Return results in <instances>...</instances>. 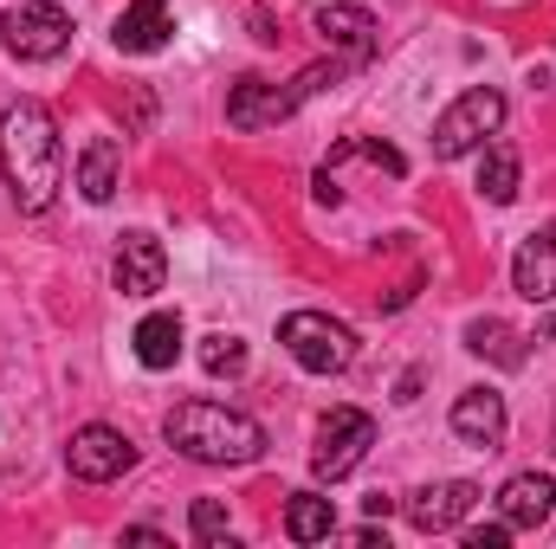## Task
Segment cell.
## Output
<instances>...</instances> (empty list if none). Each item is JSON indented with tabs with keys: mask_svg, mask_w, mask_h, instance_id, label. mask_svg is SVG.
I'll return each instance as SVG.
<instances>
[{
	"mask_svg": "<svg viewBox=\"0 0 556 549\" xmlns=\"http://www.w3.org/2000/svg\"><path fill=\"white\" fill-rule=\"evenodd\" d=\"M0 168H7V194L20 214H46L65 188V142L59 117L39 98H20L0 111Z\"/></svg>",
	"mask_w": 556,
	"mask_h": 549,
	"instance_id": "1",
	"label": "cell"
},
{
	"mask_svg": "<svg viewBox=\"0 0 556 549\" xmlns=\"http://www.w3.org/2000/svg\"><path fill=\"white\" fill-rule=\"evenodd\" d=\"M162 433H168V446L181 459H201V465H253L266 452V426L233 408H220V401H181V408H168Z\"/></svg>",
	"mask_w": 556,
	"mask_h": 549,
	"instance_id": "2",
	"label": "cell"
},
{
	"mask_svg": "<svg viewBox=\"0 0 556 549\" xmlns=\"http://www.w3.org/2000/svg\"><path fill=\"white\" fill-rule=\"evenodd\" d=\"M350 65L343 59H330V65H311V72H298L291 85H273V78H240L233 91H227V124L233 130H273V124H285L317 85H337Z\"/></svg>",
	"mask_w": 556,
	"mask_h": 549,
	"instance_id": "3",
	"label": "cell"
},
{
	"mask_svg": "<svg viewBox=\"0 0 556 549\" xmlns=\"http://www.w3.org/2000/svg\"><path fill=\"white\" fill-rule=\"evenodd\" d=\"M278 343L291 349V362L304 375H337V369L356 362V330L337 323V317H324V310H291L278 323Z\"/></svg>",
	"mask_w": 556,
	"mask_h": 549,
	"instance_id": "4",
	"label": "cell"
},
{
	"mask_svg": "<svg viewBox=\"0 0 556 549\" xmlns=\"http://www.w3.org/2000/svg\"><path fill=\"white\" fill-rule=\"evenodd\" d=\"M0 46L26 65H46L72 46V13L59 0H20V7L0 13Z\"/></svg>",
	"mask_w": 556,
	"mask_h": 549,
	"instance_id": "5",
	"label": "cell"
},
{
	"mask_svg": "<svg viewBox=\"0 0 556 549\" xmlns=\"http://www.w3.org/2000/svg\"><path fill=\"white\" fill-rule=\"evenodd\" d=\"M498 124H505V91L479 85V91H466L459 104L440 111V124H433V155H440V162H459V155H472L485 137H498Z\"/></svg>",
	"mask_w": 556,
	"mask_h": 549,
	"instance_id": "6",
	"label": "cell"
},
{
	"mask_svg": "<svg viewBox=\"0 0 556 549\" xmlns=\"http://www.w3.org/2000/svg\"><path fill=\"white\" fill-rule=\"evenodd\" d=\"M369 446H376V420L363 408H330L317 420V446H311V465H317V478H350L363 459H369Z\"/></svg>",
	"mask_w": 556,
	"mask_h": 549,
	"instance_id": "7",
	"label": "cell"
},
{
	"mask_svg": "<svg viewBox=\"0 0 556 549\" xmlns=\"http://www.w3.org/2000/svg\"><path fill=\"white\" fill-rule=\"evenodd\" d=\"M65 465H72V478H85V485H111V478H124V472L137 465V439L117 433V426H104V420H91V426L72 433Z\"/></svg>",
	"mask_w": 556,
	"mask_h": 549,
	"instance_id": "8",
	"label": "cell"
},
{
	"mask_svg": "<svg viewBox=\"0 0 556 549\" xmlns=\"http://www.w3.org/2000/svg\"><path fill=\"white\" fill-rule=\"evenodd\" d=\"M479 498H485V491H479L472 478H446V485H420L415 498H408V524H415L420 537H440V531H453V524H466Z\"/></svg>",
	"mask_w": 556,
	"mask_h": 549,
	"instance_id": "9",
	"label": "cell"
},
{
	"mask_svg": "<svg viewBox=\"0 0 556 549\" xmlns=\"http://www.w3.org/2000/svg\"><path fill=\"white\" fill-rule=\"evenodd\" d=\"M311 26L324 33V46H330V52H343V65H350V72L376 59V13H369V7H317V20H311Z\"/></svg>",
	"mask_w": 556,
	"mask_h": 549,
	"instance_id": "10",
	"label": "cell"
},
{
	"mask_svg": "<svg viewBox=\"0 0 556 549\" xmlns=\"http://www.w3.org/2000/svg\"><path fill=\"white\" fill-rule=\"evenodd\" d=\"M505 426H511V413H505V395L498 388H466L453 401V433L466 446H479V452H498L505 446Z\"/></svg>",
	"mask_w": 556,
	"mask_h": 549,
	"instance_id": "11",
	"label": "cell"
},
{
	"mask_svg": "<svg viewBox=\"0 0 556 549\" xmlns=\"http://www.w3.org/2000/svg\"><path fill=\"white\" fill-rule=\"evenodd\" d=\"M111 278H117L124 297H155L162 278H168V253H162V240H155V233H124Z\"/></svg>",
	"mask_w": 556,
	"mask_h": 549,
	"instance_id": "12",
	"label": "cell"
},
{
	"mask_svg": "<svg viewBox=\"0 0 556 549\" xmlns=\"http://www.w3.org/2000/svg\"><path fill=\"white\" fill-rule=\"evenodd\" d=\"M168 33H175V7H168V0H130V7L117 13V26H111L117 52H130V59L162 52V46H168Z\"/></svg>",
	"mask_w": 556,
	"mask_h": 549,
	"instance_id": "13",
	"label": "cell"
},
{
	"mask_svg": "<svg viewBox=\"0 0 556 549\" xmlns=\"http://www.w3.org/2000/svg\"><path fill=\"white\" fill-rule=\"evenodd\" d=\"M551 511H556L551 472H511V478H505V491H498V518H505L511 531H538V524H551Z\"/></svg>",
	"mask_w": 556,
	"mask_h": 549,
	"instance_id": "14",
	"label": "cell"
},
{
	"mask_svg": "<svg viewBox=\"0 0 556 549\" xmlns=\"http://www.w3.org/2000/svg\"><path fill=\"white\" fill-rule=\"evenodd\" d=\"M511 284H518V297H531V304H551L556 297V227L531 233V240L518 246V259H511Z\"/></svg>",
	"mask_w": 556,
	"mask_h": 549,
	"instance_id": "15",
	"label": "cell"
},
{
	"mask_svg": "<svg viewBox=\"0 0 556 549\" xmlns=\"http://www.w3.org/2000/svg\"><path fill=\"white\" fill-rule=\"evenodd\" d=\"M117 168H124L117 137H91L85 142V155H78V194H85L91 207H104V201L117 194Z\"/></svg>",
	"mask_w": 556,
	"mask_h": 549,
	"instance_id": "16",
	"label": "cell"
},
{
	"mask_svg": "<svg viewBox=\"0 0 556 549\" xmlns=\"http://www.w3.org/2000/svg\"><path fill=\"white\" fill-rule=\"evenodd\" d=\"M466 349L472 356H485V362H498V369H525V336L511 330V323H498V317H472L466 323Z\"/></svg>",
	"mask_w": 556,
	"mask_h": 549,
	"instance_id": "17",
	"label": "cell"
},
{
	"mask_svg": "<svg viewBox=\"0 0 556 549\" xmlns=\"http://www.w3.org/2000/svg\"><path fill=\"white\" fill-rule=\"evenodd\" d=\"M285 537H291V544H324V537H337V505L317 498V491H291V505H285Z\"/></svg>",
	"mask_w": 556,
	"mask_h": 549,
	"instance_id": "18",
	"label": "cell"
},
{
	"mask_svg": "<svg viewBox=\"0 0 556 549\" xmlns=\"http://www.w3.org/2000/svg\"><path fill=\"white\" fill-rule=\"evenodd\" d=\"M137 362L142 369H175L181 362V317L175 310H155L137 323Z\"/></svg>",
	"mask_w": 556,
	"mask_h": 549,
	"instance_id": "19",
	"label": "cell"
},
{
	"mask_svg": "<svg viewBox=\"0 0 556 549\" xmlns=\"http://www.w3.org/2000/svg\"><path fill=\"white\" fill-rule=\"evenodd\" d=\"M518 175H525V168H518V149H511V142H492L485 162H479V194H485L492 207H511V201H518Z\"/></svg>",
	"mask_w": 556,
	"mask_h": 549,
	"instance_id": "20",
	"label": "cell"
},
{
	"mask_svg": "<svg viewBox=\"0 0 556 549\" xmlns=\"http://www.w3.org/2000/svg\"><path fill=\"white\" fill-rule=\"evenodd\" d=\"M201 369H207V375H247V343L227 336V330H214V336L201 343Z\"/></svg>",
	"mask_w": 556,
	"mask_h": 549,
	"instance_id": "21",
	"label": "cell"
},
{
	"mask_svg": "<svg viewBox=\"0 0 556 549\" xmlns=\"http://www.w3.org/2000/svg\"><path fill=\"white\" fill-rule=\"evenodd\" d=\"M188 531H194V544H227V505L201 498V505H194V518H188Z\"/></svg>",
	"mask_w": 556,
	"mask_h": 549,
	"instance_id": "22",
	"label": "cell"
},
{
	"mask_svg": "<svg viewBox=\"0 0 556 549\" xmlns=\"http://www.w3.org/2000/svg\"><path fill=\"white\" fill-rule=\"evenodd\" d=\"M505 537H511L505 518H498V524H472V531H466V549H505Z\"/></svg>",
	"mask_w": 556,
	"mask_h": 549,
	"instance_id": "23",
	"label": "cell"
},
{
	"mask_svg": "<svg viewBox=\"0 0 556 549\" xmlns=\"http://www.w3.org/2000/svg\"><path fill=\"white\" fill-rule=\"evenodd\" d=\"M124 544H155V549H162L168 537H162V531H149V524H130V531H124Z\"/></svg>",
	"mask_w": 556,
	"mask_h": 549,
	"instance_id": "24",
	"label": "cell"
},
{
	"mask_svg": "<svg viewBox=\"0 0 556 549\" xmlns=\"http://www.w3.org/2000/svg\"><path fill=\"white\" fill-rule=\"evenodd\" d=\"M415 395H420V375H415V369H408V375L395 382V401H415Z\"/></svg>",
	"mask_w": 556,
	"mask_h": 549,
	"instance_id": "25",
	"label": "cell"
}]
</instances>
